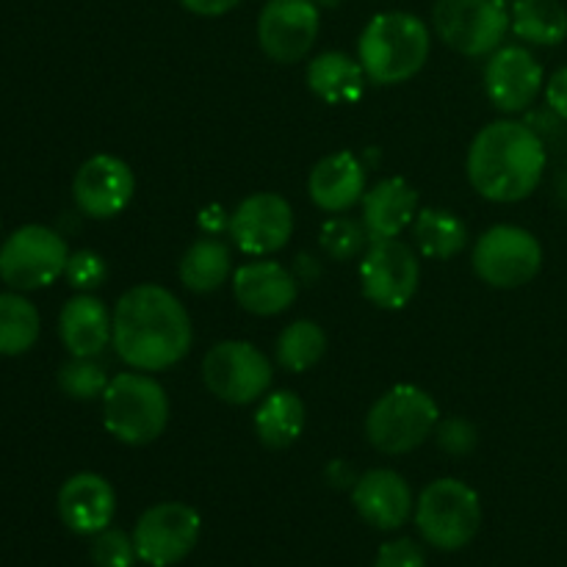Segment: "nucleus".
I'll list each match as a JSON object with an SVG mask.
<instances>
[{"label": "nucleus", "instance_id": "a211bd4d", "mask_svg": "<svg viewBox=\"0 0 567 567\" xmlns=\"http://www.w3.org/2000/svg\"><path fill=\"white\" fill-rule=\"evenodd\" d=\"M297 277L277 260H249L233 271V297L252 316H280L297 302Z\"/></svg>", "mask_w": 567, "mask_h": 567}, {"label": "nucleus", "instance_id": "c756f323", "mask_svg": "<svg viewBox=\"0 0 567 567\" xmlns=\"http://www.w3.org/2000/svg\"><path fill=\"white\" fill-rule=\"evenodd\" d=\"M369 244L371 238L363 221H354L349 216H336V219H327L321 225L319 247L336 264H347V260L358 258V255L369 249Z\"/></svg>", "mask_w": 567, "mask_h": 567}, {"label": "nucleus", "instance_id": "423d86ee", "mask_svg": "<svg viewBox=\"0 0 567 567\" xmlns=\"http://www.w3.org/2000/svg\"><path fill=\"white\" fill-rule=\"evenodd\" d=\"M413 518L432 548L460 551L480 535L482 502L465 482L437 480L421 491Z\"/></svg>", "mask_w": 567, "mask_h": 567}, {"label": "nucleus", "instance_id": "2f4dec72", "mask_svg": "<svg viewBox=\"0 0 567 567\" xmlns=\"http://www.w3.org/2000/svg\"><path fill=\"white\" fill-rule=\"evenodd\" d=\"M92 563L97 567H133L136 565V543L122 529H103L92 537Z\"/></svg>", "mask_w": 567, "mask_h": 567}, {"label": "nucleus", "instance_id": "39448f33", "mask_svg": "<svg viewBox=\"0 0 567 567\" xmlns=\"http://www.w3.org/2000/svg\"><path fill=\"white\" fill-rule=\"evenodd\" d=\"M441 421L435 399L419 385H393L371 404L365 415V437L382 454H410L424 446Z\"/></svg>", "mask_w": 567, "mask_h": 567}, {"label": "nucleus", "instance_id": "58836bf2", "mask_svg": "<svg viewBox=\"0 0 567 567\" xmlns=\"http://www.w3.org/2000/svg\"><path fill=\"white\" fill-rule=\"evenodd\" d=\"M199 227L214 236V233H219L221 227H230V216H227L219 205H210V208H205L203 216H199Z\"/></svg>", "mask_w": 567, "mask_h": 567}, {"label": "nucleus", "instance_id": "6e6552de", "mask_svg": "<svg viewBox=\"0 0 567 567\" xmlns=\"http://www.w3.org/2000/svg\"><path fill=\"white\" fill-rule=\"evenodd\" d=\"M70 247L53 227L25 225L0 247V280L14 291H39L64 275Z\"/></svg>", "mask_w": 567, "mask_h": 567}, {"label": "nucleus", "instance_id": "393cba45", "mask_svg": "<svg viewBox=\"0 0 567 567\" xmlns=\"http://www.w3.org/2000/svg\"><path fill=\"white\" fill-rule=\"evenodd\" d=\"M413 241L424 258L452 260L468 244V227L454 210L446 208H421L410 225Z\"/></svg>", "mask_w": 567, "mask_h": 567}, {"label": "nucleus", "instance_id": "1a4fd4ad", "mask_svg": "<svg viewBox=\"0 0 567 567\" xmlns=\"http://www.w3.org/2000/svg\"><path fill=\"white\" fill-rule=\"evenodd\" d=\"M471 264L476 277L491 288L515 291L540 275L543 247L524 227L496 225L476 238Z\"/></svg>", "mask_w": 567, "mask_h": 567}, {"label": "nucleus", "instance_id": "bb28decb", "mask_svg": "<svg viewBox=\"0 0 567 567\" xmlns=\"http://www.w3.org/2000/svg\"><path fill=\"white\" fill-rule=\"evenodd\" d=\"M509 28L526 44L557 48L567 39V9L559 0H515Z\"/></svg>", "mask_w": 567, "mask_h": 567}, {"label": "nucleus", "instance_id": "cd10ccee", "mask_svg": "<svg viewBox=\"0 0 567 567\" xmlns=\"http://www.w3.org/2000/svg\"><path fill=\"white\" fill-rule=\"evenodd\" d=\"M42 319L22 293H0V354L20 358L39 341Z\"/></svg>", "mask_w": 567, "mask_h": 567}, {"label": "nucleus", "instance_id": "dca6fc26", "mask_svg": "<svg viewBox=\"0 0 567 567\" xmlns=\"http://www.w3.org/2000/svg\"><path fill=\"white\" fill-rule=\"evenodd\" d=\"M136 192L133 169L122 158L109 153L83 161L72 181V197L78 210L89 219H114L131 205Z\"/></svg>", "mask_w": 567, "mask_h": 567}, {"label": "nucleus", "instance_id": "4be33fe9", "mask_svg": "<svg viewBox=\"0 0 567 567\" xmlns=\"http://www.w3.org/2000/svg\"><path fill=\"white\" fill-rule=\"evenodd\" d=\"M419 192L404 177H385L363 194V225L371 241L399 238L419 216Z\"/></svg>", "mask_w": 567, "mask_h": 567}, {"label": "nucleus", "instance_id": "ea45409f", "mask_svg": "<svg viewBox=\"0 0 567 567\" xmlns=\"http://www.w3.org/2000/svg\"><path fill=\"white\" fill-rule=\"evenodd\" d=\"M327 480H330V485H336V487H354L358 476H354V471L349 468L343 460H336V463L327 468Z\"/></svg>", "mask_w": 567, "mask_h": 567}, {"label": "nucleus", "instance_id": "4468645a", "mask_svg": "<svg viewBox=\"0 0 567 567\" xmlns=\"http://www.w3.org/2000/svg\"><path fill=\"white\" fill-rule=\"evenodd\" d=\"M230 233L233 244L244 255L252 258H269V255L286 249V244L293 236V208L286 197L275 192L249 194L247 199L238 203V208L230 214Z\"/></svg>", "mask_w": 567, "mask_h": 567}, {"label": "nucleus", "instance_id": "0eeeda50", "mask_svg": "<svg viewBox=\"0 0 567 567\" xmlns=\"http://www.w3.org/2000/svg\"><path fill=\"white\" fill-rule=\"evenodd\" d=\"M432 25L454 53L485 59L507 39L509 9L504 0H437Z\"/></svg>", "mask_w": 567, "mask_h": 567}, {"label": "nucleus", "instance_id": "b1692460", "mask_svg": "<svg viewBox=\"0 0 567 567\" xmlns=\"http://www.w3.org/2000/svg\"><path fill=\"white\" fill-rule=\"evenodd\" d=\"M305 424H308V410L293 391L266 393L255 410V435L275 452L293 446L302 437Z\"/></svg>", "mask_w": 567, "mask_h": 567}, {"label": "nucleus", "instance_id": "20e7f679", "mask_svg": "<svg viewBox=\"0 0 567 567\" xmlns=\"http://www.w3.org/2000/svg\"><path fill=\"white\" fill-rule=\"evenodd\" d=\"M169 424V396L147 371L111 377L103 393V426L125 446H150Z\"/></svg>", "mask_w": 567, "mask_h": 567}, {"label": "nucleus", "instance_id": "aec40b11", "mask_svg": "<svg viewBox=\"0 0 567 567\" xmlns=\"http://www.w3.org/2000/svg\"><path fill=\"white\" fill-rule=\"evenodd\" d=\"M365 192V164L349 150L324 155L308 175L310 199L324 214H347L363 203Z\"/></svg>", "mask_w": 567, "mask_h": 567}, {"label": "nucleus", "instance_id": "a878e982", "mask_svg": "<svg viewBox=\"0 0 567 567\" xmlns=\"http://www.w3.org/2000/svg\"><path fill=\"white\" fill-rule=\"evenodd\" d=\"M181 282L192 293L219 291L233 275V255L225 241L208 236L197 238L181 258Z\"/></svg>", "mask_w": 567, "mask_h": 567}, {"label": "nucleus", "instance_id": "5701e85b", "mask_svg": "<svg viewBox=\"0 0 567 567\" xmlns=\"http://www.w3.org/2000/svg\"><path fill=\"white\" fill-rule=\"evenodd\" d=\"M308 89L327 105H352L363 97L365 75L363 64L343 50H327L316 55L305 72Z\"/></svg>", "mask_w": 567, "mask_h": 567}, {"label": "nucleus", "instance_id": "79ce46f5", "mask_svg": "<svg viewBox=\"0 0 567 567\" xmlns=\"http://www.w3.org/2000/svg\"><path fill=\"white\" fill-rule=\"evenodd\" d=\"M554 192H557V199L563 205H567V166L557 172V177H554Z\"/></svg>", "mask_w": 567, "mask_h": 567}, {"label": "nucleus", "instance_id": "37998d69", "mask_svg": "<svg viewBox=\"0 0 567 567\" xmlns=\"http://www.w3.org/2000/svg\"><path fill=\"white\" fill-rule=\"evenodd\" d=\"M313 3L319 6V9H338V6H343L347 0H313Z\"/></svg>", "mask_w": 567, "mask_h": 567}, {"label": "nucleus", "instance_id": "f03ea898", "mask_svg": "<svg viewBox=\"0 0 567 567\" xmlns=\"http://www.w3.org/2000/svg\"><path fill=\"white\" fill-rule=\"evenodd\" d=\"M546 164V142L526 122L498 120L474 136L465 172L480 197L509 205L537 192Z\"/></svg>", "mask_w": 567, "mask_h": 567}, {"label": "nucleus", "instance_id": "7c9ffc66", "mask_svg": "<svg viewBox=\"0 0 567 567\" xmlns=\"http://www.w3.org/2000/svg\"><path fill=\"white\" fill-rule=\"evenodd\" d=\"M109 382V374L94 358H72L59 369V388L78 402L103 399Z\"/></svg>", "mask_w": 567, "mask_h": 567}, {"label": "nucleus", "instance_id": "f704fd0d", "mask_svg": "<svg viewBox=\"0 0 567 567\" xmlns=\"http://www.w3.org/2000/svg\"><path fill=\"white\" fill-rule=\"evenodd\" d=\"M374 567H426L424 548L410 537H396L388 540L385 546L377 551Z\"/></svg>", "mask_w": 567, "mask_h": 567}, {"label": "nucleus", "instance_id": "ddd939ff", "mask_svg": "<svg viewBox=\"0 0 567 567\" xmlns=\"http://www.w3.org/2000/svg\"><path fill=\"white\" fill-rule=\"evenodd\" d=\"M319 28L313 0H266L258 14V44L275 64H297L313 50Z\"/></svg>", "mask_w": 567, "mask_h": 567}, {"label": "nucleus", "instance_id": "4c0bfd02", "mask_svg": "<svg viewBox=\"0 0 567 567\" xmlns=\"http://www.w3.org/2000/svg\"><path fill=\"white\" fill-rule=\"evenodd\" d=\"M241 0H181V6L186 11L197 17H221L227 11H233Z\"/></svg>", "mask_w": 567, "mask_h": 567}, {"label": "nucleus", "instance_id": "f257e3e1", "mask_svg": "<svg viewBox=\"0 0 567 567\" xmlns=\"http://www.w3.org/2000/svg\"><path fill=\"white\" fill-rule=\"evenodd\" d=\"M111 316V347L133 371H166L192 352V316L169 288L155 282L127 288Z\"/></svg>", "mask_w": 567, "mask_h": 567}, {"label": "nucleus", "instance_id": "72a5a7b5", "mask_svg": "<svg viewBox=\"0 0 567 567\" xmlns=\"http://www.w3.org/2000/svg\"><path fill=\"white\" fill-rule=\"evenodd\" d=\"M435 443L437 449H443L452 457H465L476 449L480 443V432L471 424L468 419H460V415H452V419H441L435 426Z\"/></svg>", "mask_w": 567, "mask_h": 567}, {"label": "nucleus", "instance_id": "9d476101", "mask_svg": "<svg viewBox=\"0 0 567 567\" xmlns=\"http://www.w3.org/2000/svg\"><path fill=\"white\" fill-rule=\"evenodd\" d=\"M269 358L249 341H221L203 358V382L227 404H252L271 388Z\"/></svg>", "mask_w": 567, "mask_h": 567}, {"label": "nucleus", "instance_id": "a19ab883", "mask_svg": "<svg viewBox=\"0 0 567 567\" xmlns=\"http://www.w3.org/2000/svg\"><path fill=\"white\" fill-rule=\"evenodd\" d=\"M297 269H299V275H293V277H297V280H302V282H316V280H319V275H321L319 264H316V258H310V255H299Z\"/></svg>", "mask_w": 567, "mask_h": 567}, {"label": "nucleus", "instance_id": "7ed1b4c3", "mask_svg": "<svg viewBox=\"0 0 567 567\" xmlns=\"http://www.w3.org/2000/svg\"><path fill=\"white\" fill-rule=\"evenodd\" d=\"M430 50V28L410 11H380L358 39V61L377 86L408 83L424 70Z\"/></svg>", "mask_w": 567, "mask_h": 567}, {"label": "nucleus", "instance_id": "412c9836", "mask_svg": "<svg viewBox=\"0 0 567 567\" xmlns=\"http://www.w3.org/2000/svg\"><path fill=\"white\" fill-rule=\"evenodd\" d=\"M114 316L94 293H78L61 308L59 336L72 358H100L111 343Z\"/></svg>", "mask_w": 567, "mask_h": 567}, {"label": "nucleus", "instance_id": "e433bc0d", "mask_svg": "<svg viewBox=\"0 0 567 567\" xmlns=\"http://www.w3.org/2000/svg\"><path fill=\"white\" fill-rule=\"evenodd\" d=\"M563 116L554 114L551 109L546 105V111H532L529 116H526V125L532 127V131L537 133V136L546 142L548 136H559V131H563Z\"/></svg>", "mask_w": 567, "mask_h": 567}, {"label": "nucleus", "instance_id": "f8f14e48", "mask_svg": "<svg viewBox=\"0 0 567 567\" xmlns=\"http://www.w3.org/2000/svg\"><path fill=\"white\" fill-rule=\"evenodd\" d=\"M203 518L183 502H161L144 509L133 529L138 563L150 567H172L197 548Z\"/></svg>", "mask_w": 567, "mask_h": 567}, {"label": "nucleus", "instance_id": "c9c22d12", "mask_svg": "<svg viewBox=\"0 0 567 567\" xmlns=\"http://www.w3.org/2000/svg\"><path fill=\"white\" fill-rule=\"evenodd\" d=\"M543 92H546L548 109L557 116H563V120H567V66H563V70H557L548 78Z\"/></svg>", "mask_w": 567, "mask_h": 567}, {"label": "nucleus", "instance_id": "473e14b6", "mask_svg": "<svg viewBox=\"0 0 567 567\" xmlns=\"http://www.w3.org/2000/svg\"><path fill=\"white\" fill-rule=\"evenodd\" d=\"M64 277L75 291L92 293L109 280V264H105L103 255L94 252V249H78V252H70Z\"/></svg>", "mask_w": 567, "mask_h": 567}, {"label": "nucleus", "instance_id": "c85d7f7f", "mask_svg": "<svg viewBox=\"0 0 567 567\" xmlns=\"http://www.w3.org/2000/svg\"><path fill=\"white\" fill-rule=\"evenodd\" d=\"M275 352L282 369L291 371V374H305L324 358L327 336L316 321L299 319L277 336Z\"/></svg>", "mask_w": 567, "mask_h": 567}, {"label": "nucleus", "instance_id": "6ab92c4d", "mask_svg": "<svg viewBox=\"0 0 567 567\" xmlns=\"http://www.w3.org/2000/svg\"><path fill=\"white\" fill-rule=\"evenodd\" d=\"M116 513V493L109 480L83 471L70 476L59 491V515L64 526L75 535L94 537L109 529Z\"/></svg>", "mask_w": 567, "mask_h": 567}, {"label": "nucleus", "instance_id": "9b49d317", "mask_svg": "<svg viewBox=\"0 0 567 567\" xmlns=\"http://www.w3.org/2000/svg\"><path fill=\"white\" fill-rule=\"evenodd\" d=\"M421 282V260L410 244L399 238L371 241L360 260V288L371 305L402 310L413 302Z\"/></svg>", "mask_w": 567, "mask_h": 567}, {"label": "nucleus", "instance_id": "2eb2a0df", "mask_svg": "<svg viewBox=\"0 0 567 567\" xmlns=\"http://www.w3.org/2000/svg\"><path fill=\"white\" fill-rule=\"evenodd\" d=\"M485 94L502 114H524L535 105L537 94L546 86V75L535 55L520 44H502L487 55Z\"/></svg>", "mask_w": 567, "mask_h": 567}, {"label": "nucleus", "instance_id": "f3484780", "mask_svg": "<svg viewBox=\"0 0 567 567\" xmlns=\"http://www.w3.org/2000/svg\"><path fill=\"white\" fill-rule=\"evenodd\" d=\"M352 504L360 518L380 532L399 529L415 513L408 480L391 468H374L358 476L352 487Z\"/></svg>", "mask_w": 567, "mask_h": 567}]
</instances>
